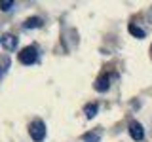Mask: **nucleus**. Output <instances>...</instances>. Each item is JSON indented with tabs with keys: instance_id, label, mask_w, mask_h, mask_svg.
<instances>
[{
	"instance_id": "nucleus-1",
	"label": "nucleus",
	"mask_w": 152,
	"mask_h": 142,
	"mask_svg": "<svg viewBox=\"0 0 152 142\" xmlns=\"http://www.w3.org/2000/svg\"><path fill=\"white\" fill-rule=\"evenodd\" d=\"M28 135L34 142H42L46 138V123L42 120H34L28 125Z\"/></svg>"
},
{
	"instance_id": "nucleus-11",
	"label": "nucleus",
	"mask_w": 152,
	"mask_h": 142,
	"mask_svg": "<svg viewBox=\"0 0 152 142\" xmlns=\"http://www.w3.org/2000/svg\"><path fill=\"white\" fill-rule=\"evenodd\" d=\"M2 72H4V68H0V76H2Z\"/></svg>"
},
{
	"instance_id": "nucleus-6",
	"label": "nucleus",
	"mask_w": 152,
	"mask_h": 142,
	"mask_svg": "<svg viewBox=\"0 0 152 142\" xmlns=\"http://www.w3.org/2000/svg\"><path fill=\"white\" fill-rule=\"evenodd\" d=\"M84 112H86V116H88V120H93V117H95V114H97V104H95V102H91V104H86Z\"/></svg>"
},
{
	"instance_id": "nucleus-9",
	"label": "nucleus",
	"mask_w": 152,
	"mask_h": 142,
	"mask_svg": "<svg viewBox=\"0 0 152 142\" xmlns=\"http://www.w3.org/2000/svg\"><path fill=\"white\" fill-rule=\"evenodd\" d=\"M12 6H13L12 0H2V2H0V9H2V12H8Z\"/></svg>"
},
{
	"instance_id": "nucleus-10",
	"label": "nucleus",
	"mask_w": 152,
	"mask_h": 142,
	"mask_svg": "<svg viewBox=\"0 0 152 142\" xmlns=\"http://www.w3.org/2000/svg\"><path fill=\"white\" fill-rule=\"evenodd\" d=\"M84 140H86V142H97L99 136L93 135V133H88V135H84Z\"/></svg>"
},
{
	"instance_id": "nucleus-7",
	"label": "nucleus",
	"mask_w": 152,
	"mask_h": 142,
	"mask_svg": "<svg viewBox=\"0 0 152 142\" xmlns=\"http://www.w3.org/2000/svg\"><path fill=\"white\" fill-rule=\"evenodd\" d=\"M40 25H42L40 17H28L25 21V28H38Z\"/></svg>"
},
{
	"instance_id": "nucleus-4",
	"label": "nucleus",
	"mask_w": 152,
	"mask_h": 142,
	"mask_svg": "<svg viewBox=\"0 0 152 142\" xmlns=\"http://www.w3.org/2000/svg\"><path fill=\"white\" fill-rule=\"evenodd\" d=\"M2 47L6 51H12V49H15L17 47V38L13 36V34H6L2 38Z\"/></svg>"
},
{
	"instance_id": "nucleus-8",
	"label": "nucleus",
	"mask_w": 152,
	"mask_h": 142,
	"mask_svg": "<svg viewBox=\"0 0 152 142\" xmlns=\"http://www.w3.org/2000/svg\"><path fill=\"white\" fill-rule=\"evenodd\" d=\"M127 30H129L135 38H145V30H142V28H139L137 25H133V23H131L129 27H127Z\"/></svg>"
},
{
	"instance_id": "nucleus-5",
	"label": "nucleus",
	"mask_w": 152,
	"mask_h": 142,
	"mask_svg": "<svg viewBox=\"0 0 152 142\" xmlns=\"http://www.w3.org/2000/svg\"><path fill=\"white\" fill-rule=\"evenodd\" d=\"M108 82H110V80H108V76L107 74H103L101 78H97V82H95V91H99V93H104L108 89Z\"/></svg>"
},
{
	"instance_id": "nucleus-3",
	"label": "nucleus",
	"mask_w": 152,
	"mask_h": 142,
	"mask_svg": "<svg viewBox=\"0 0 152 142\" xmlns=\"http://www.w3.org/2000/svg\"><path fill=\"white\" fill-rule=\"evenodd\" d=\"M129 135H131V138L137 140V142L145 138V129H142V125L139 121H131L129 123Z\"/></svg>"
},
{
	"instance_id": "nucleus-2",
	"label": "nucleus",
	"mask_w": 152,
	"mask_h": 142,
	"mask_svg": "<svg viewBox=\"0 0 152 142\" xmlns=\"http://www.w3.org/2000/svg\"><path fill=\"white\" fill-rule=\"evenodd\" d=\"M36 61H38V53H36L34 46H28L19 51V63L21 64H34Z\"/></svg>"
}]
</instances>
